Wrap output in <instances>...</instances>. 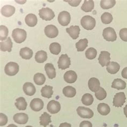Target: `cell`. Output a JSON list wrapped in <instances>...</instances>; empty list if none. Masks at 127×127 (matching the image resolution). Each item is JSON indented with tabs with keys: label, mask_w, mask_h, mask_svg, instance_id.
<instances>
[{
	"label": "cell",
	"mask_w": 127,
	"mask_h": 127,
	"mask_svg": "<svg viewBox=\"0 0 127 127\" xmlns=\"http://www.w3.org/2000/svg\"><path fill=\"white\" fill-rule=\"evenodd\" d=\"M26 36L27 33L24 30L17 28L13 30L12 37L17 43H21L23 42L26 40Z\"/></svg>",
	"instance_id": "1"
},
{
	"label": "cell",
	"mask_w": 127,
	"mask_h": 127,
	"mask_svg": "<svg viewBox=\"0 0 127 127\" xmlns=\"http://www.w3.org/2000/svg\"><path fill=\"white\" fill-rule=\"evenodd\" d=\"M81 24L82 27L87 30H92L95 26L96 22L95 19L92 17L86 15L82 18Z\"/></svg>",
	"instance_id": "2"
},
{
	"label": "cell",
	"mask_w": 127,
	"mask_h": 127,
	"mask_svg": "<svg viewBox=\"0 0 127 127\" xmlns=\"http://www.w3.org/2000/svg\"><path fill=\"white\" fill-rule=\"evenodd\" d=\"M39 15L42 19L46 21H51L55 17V14L51 9L42 8L39 10Z\"/></svg>",
	"instance_id": "3"
},
{
	"label": "cell",
	"mask_w": 127,
	"mask_h": 127,
	"mask_svg": "<svg viewBox=\"0 0 127 127\" xmlns=\"http://www.w3.org/2000/svg\"><path fill=\"white\" fill-rule=\"evenodd\" d=\"M19 67L17 63L10 62L6 64L4 68V71L6 75L10 76L16 75L19 71Z\"/></svg>",
	"instance_id": "4"
},
{
	"label": "cell",
	"mask_w": 127,
	"mask_h": 127,
	"mask_svg": "<svg viewBox=\"0 0 127 127\" xmlns=\"http://www.w3.org/2000/svg\"><path fill=\"white\" fill-rule=\"evenodd\" d=\"M102 36L104 39L107 41H114L117 39L115 31L111 27L106 28L103 30Z\"/></svg>",
	"instance_id": "5"
},
{
	"label": "cell",
	"mask_w": 127,
	"mask_h": 127,
	"mask_svg": "<svg viewBox=\"0 0 127 127\" xmlns=\"http://www.w3.org/2000/svg\"><path fill=\"white\" fill-rule=\"evenodd\" d=\"M70 64V59L67 54H62L60 56L58 61V67L59 69L65 70L69 68Z\"/></svg>",
	"instance_id": "6"
},
{
	"label": "cell",
	"mask_w": 127,
	"mask_h": 127,
	"mask_svg": "<svg viewBox=\"0 0 127 127\" xmlns=\"http://www.w3.org/2000/svg\"><path fill=\"white\" fill-rule=\"evenodd\" d=\"M77 112L80 117L84 119H91L94 115V113L91 109L82 106L78 107Z\"/></svg>",
	"instance_id": "7"
},
{
	"label": "cell",
	"mask_w": 127,
	"mask_h": 127,
	"mask_svg": "<svg viewBox=\"0 0 127 127\" xmlns=\"http://www.w3.org/2000/svg\"><path fill=\"white\" fill-rule=\"evenodd\" d=\"M58 19L60 24H61L63 26H66L70 22V14L66 11H61L59 14Z\"/></svg>",
	"instance_id": "8"
},
{
	"label": "cell",
	"mask_w": 127,
	"mask_h": 127,
	"mask_svg": "<svg viewBox=\"0 0 127 127\" xmlns=\"http://www.w3.org/2000/svg\"><path fill=\"white\" fill-rule=\"evenodd\" d=\"M126 97L125 93H117L113 98V106L116 107H121L125 103Z\"/></svg>",
	"instance_id": "9"
},
{
	"label": "cell",
	"mask_w": 127,
	"mask_h": 127,
	"mask_svg": "<svg viewBox=\"0 0 127 127\" xmlns=\"http://www.w3.org/2000/svg\"><path fill=\"white\" fill-rule=\"evenodd\" d=\"M44 31L46 35L49 38H56L59 34V30L58 28L53 25H48L46 26Z\"/></svg>",
	"instance_id": "10"
},
{
	"label": "cell",
	"mask_w": 127,
	"mask_h": 127,
	"mask_svg": "<svg viewBox=\"0 0 127 127\" xmlns=\"http://www.w3.org/2000/svg\"><path fill=\"white\" fill-rule=\"evenodd\" d=\"M110 55H111L110 53L107 51H102L100 53L98 58V61L102 67L107 66L109 63L110 60H111Z\"/></svg>",
	"instance_id": "11"
},
{
	"label": "cell",
	"mask_w": 127,
	"mask_h": 127,
	"mask_svg": "<svg viewBox=\"0 0 127 127\" xmlns=\"http://www.w3.org/2000/svg\"><path fill=\"white\" fill-rule=\"evenodd\" d=\"M47 109L50 113L56 114L59 113L61 109V105L59 102L52 100L48 102Z\"/></svg>",
	"instance_id": "12"
},
{
	"label": "cell",
	"mask_w": 127,
	"mask_h": 127,
	"mask_svg": "<svg viewBox=\"0 0 127 127\" xmlns=\"http://www.w3.org/2000/svg\"><path fill=\"white\" fill-rule=\"evenodd\" d=\"M30 106L33 111L39 112L43 108L44 103L41 99L39 98H34L30 102Z\"/></svg>",
	"instance_id": "13"
},
{
	"label": "cell",
	"mask_w": 127,
	"mask_h": 127,
	"mask_svg": "<svg viewBox=\"0 0 127 127\" xmlns=\"http://www.w3.org/2000/svg\"><path fill=\"white\" fill-rule=\"evenodd\" d=\"M14 121L19 125H24L28 122L29 116L25 113H17L14 116Z\"/></svg>",
	"instance_id": "14"
},
{
	"label": "cell",
	"mask_w": 127,
	"mask_h": 127,
	"mask_svg": "<svg viewBox=\"0 0 127 127\" xmlns=\"http://www.w3.org/2000/svg\"><path fill=\"white\" fill-rule=\"evenodd\" d=\"M66 31L72 38V39L75 40L79 37L81 29H80L79 26L71 25L70 28L66 29Z\"/></svg>",
	"instance_id": "15"
},
{
	"label": "cell",
	"mask_w": 127,
	"mask_h": 127,
	"mask_svg": "<svg viewBox=\"0 0 127 127\" xmlns=\"http://www.w3.org/2000/svg\"><path fill=\"white\" fill-rule=\"evenodd\" d=\"M100 83L99 79L95 77L90 78L88 82V86L89 89L92 92H97L100 88Z\"/></svg>",
	"instance_id": "16"
},
{
	"label": "cell",
	"mask_w": 127,
	"mask_h": 127,
	"mask_svg": "<svg viewBox=\"0 0 127 127\" xmlns=\"http://www.w3.org/2000/svg\"><path fill=\"white\" fill-rule=\"evenodd\" d=\"M77 79V75L75 71L72 70H69L66 71L64 75V81L69 84L74 83Z\"/></svg>",
	"instance_id": "17"
},
{
	"label": "cell",
	"mask_w": 127,
	"mask_h": 127,
	"mask_svg": "<svg viewBox=\"0 0 127 127\" xmlns=\"http://www.w3.org/2000/svg\"><path fill=\"white\" fill-rule=\"evenodd\" d=\"M23 91L25 94L29 96H32L35 94L36 89L34 85L30 82H26L23 85Z\"/></svg>",
	"instance_id": "18"
},
{
	"label": "cell",
	"mask_w": 127,
	"mask_h": 127,
	"mask_svg": "<svg viewBox=\"0 0 127 127\" xmlns=\"http://www.w3.org/2000/svg\"><path fill=\"white\" fill-rule=\"evenodd\" d=\"M15 10L16 9L14 6L5 5L3 6L1 9V14L6 17H9L15 14Z\"/></svg>",
	"instance_id": "19"
},
{
	"label": "cell",
	"mask_w": 127,
	"mask_h": 127,
	"mask_svg": "<svg viewBox=\"0 0 127 127\" xmlns=\"http://www.w3.org/2000/svg\"><path fill=\"white\" fill-rule=\"evenodd\" d=\"M25 21L26 24L30 27H34L38 22V19L35 15L29 14L25 17Z\"/></svg>",
	"instance_id": "20"
},
{
	"label": "cell",
	"mask_w": 127,
	"mask_h": 127,
	"mask_svg": "<svg viewBox=\"0 0 127 127\" xmlns=\"http://www.w3.org/2000/svg\"><path fill=\"white\" fill-rule=\"evenodd\" d=\"M0 47H1V51H8V52H11L12 47V42L10 37H8L7 40L5 41L1 42Z\"/></svg>",
	"instance_id": "21"
},
{
	"label": "cell",
	"mask_w": 127,
	"mask_h": 127,
	"mask_svg": "<svg viewBox=\"0 0 127 127\" xmlns=\"http://www.w3.org/2000/svg\"><path fill=\"white\" fill-rule=\"evenodd\" d=\"M45 70L49 79H53L56 77V71L54 65L52 63H47L45 65Z\"/></svg>",
	"instance_id": "22"
},
{
	"label": "cell",
	"mask_w": 127,
	"mask_h": 127,
	"mask_svg": "<svg viewBox=\"0 0 127 127\" xmlns=\"http://www.w3.org/2000/svg\"><path fill=\"white\" fill-rule=\"evenodd\" d=\"M33 51L29 47H24L20 50L19 54L22 58L25 60H30L33 56Z\"/></svg>",
	"instance_id": "23"
},
{
	"label": "cell",
	"mask_w": 127,
	"mask_h": 127,
	"mask_svg": "<svg viewBox=\"0 0 127 127\" xmlns=\"http://www.w3.org/2000/svg\"><path fill=\"white\" fill-rule=\"evenodd\" d=\"M120 69V65L116 62H110L107 65L106 69L111 74H115L118 72Z\"/></svg>",
	"instance_id": "24"
},
{
	"label": "cell",
	"mask_w": 127,
	"mask_h": 127,
	"mask_svg": "<svg viewBox=\"0 0 127 127\" xmlns=\"http://www.w3.org/2000/svg\"><path fill=\"white\" fill-rule=\"evenodd\" d=\"M40 125L44 127H46L50 123H51V115L47 113L44 112L40 117Z\"/></svg>",
	"instance_id": "25"
},
{
	"label": "cell",
	"mask_w": 127,
	"mask_h": 127,
	"mask_svg": "<svg viewBox=\"0 0 127 127\" xmlns=\"http://www.w3.org/2000/svg\"><path fill=\"white\" fill-rule=\"evenodd\" d=\"M41 95L44 98H51L53 94V87L49 85H45L41 90Z\"/></svg>",
	"instance_id": "26"
},
{
	"label": "cell",
	"mask_w": 127,
	"mask_h": 127,
	"mask_svg": "<svg viewBox=\"0 0 127 127\" xmlns=\"http://www.w3.org/2000/svg\"><path fill=\"white\" fill-rule=\"evenodd\" d=\"M98 112L102 115H107L111 112V108H110L108 105L105 103H100L98 105L97 107Z\"/></svg>",
	"instance_id": "27"
},
{
	"label": "cell",
	"mask_w": 127,
	"mask_h": 127,
	"mask_svg": "<svg viewBox=\"0 0 127 127\" xmlns=\"http://www.w3.org/2000/svg\"><path fill=\"white\" fill-rule=\"evenodd\" d=\"M16 102L15 106L20 111H25L27 108L28 103L24 97H19L16 100Z\"/></svg>",
	"instance_id": "28"
},
{
	"label": "cell",
	"mask_w": 127,
	"mask_h": 127,
	"mask_svg": "<svg viewBox=\"0 0 127 127\" xmlns=\"http://www.w3.org/2000/svg\"><path fill=\"white\" fill-rule=\"evenodd\" d=\"M112 88L117 90H124L126 88V83L120 78H116L114 80Z\"/></svg>",
	"instance_id": "29"
},
{
	"label": "cell",
	"mask_w": 127,
	"mask_h": 127,
	"mask_svg": "<svg viewBox=\"0 0 127 127\" xmlns=\"http://www.w3.org/2000/svg\"><path fill=\"white\" fill-rule=\"evenodd\" d=\"M63 93L68 98H73L76 95V90L71 86H67L63 89Z\"/></svg>",
	"instance_id": "30"
},
{
	"label": "cell",
	"mask_w": 127,
	"mask_h": 127,
	"mask_svg": "<svg viewBox=\"0 0 127 127\" xmlns=\"http://www.w3.org/2000/svg\"><path fill=\"white\" fill-rule=\"evenodd\" d=\"M47 59V53L43 51H40L36 53L35 56V61L37 63H42Z\"/></svg>",
	"instance_id": "31"
},
{
	"label": "cell",
	"mask_w": 127,
	"mask_h": 127,
	"mask_svg": "<svg viewBox=\"0 0 127 127\" xmlns=\"http://www.w3.org/2000/svg\"><path fill=\"white\" fill-rule=\"evenodd\" d=\"M94 2L92 1V0H89V1L85 0L81 6V9L83 11L86 12H89L92 11L93 8H94Z\"/></svg>",
	"instance_id": "32"
},
{
	"label": "cell",
	"mask_w": 127,
	"mask_h": 127,
	"mask_svg": "<svg viewBox=\"0 0 127 127\" xmlns=\"http://www.w3.org/2000/svg\"><path fill=\"white\" fill-rule=\"evenodd\" d=\"M88 40L87 39H81L76 43V47L78 52H83L88 47Z\"/></svg>",
	"instance_id": "33"
},
{
	"label": "cell",
	"mask_w": 127,
	"mask_h": 127,
	"mask_svg": "<svg viewBox=\"0 0 127 127\" xmlns=\"http://www.w3.org/2000/svg\"><path fill=\"white\" fill-rule=\"evenodd\" d=\"M33 80L36 85H42L46 81V77L43 73H37L34 75Z\"/></svg>",
	"instance_id": "34"
},
{
	"label": "cell",
	"mask_w": 127,
	"mask_h": 127,
	"mask_svg": "<svg viewBox=\"0 0 127 127\" xmlns=\"http://www.w3.org/2000/svg\"><path fill=\"white\" fill-rule=\"evenodd\" d=\"M116 4L115 0H102L100 2V6L103 9H109L113 8Z\"/></svg>",
	"instance_id": "35"
},
{
	"label": "cell",
	"mask_w": 127,
	"mask_h": 127,
	"mask_svg": "<svg viewBox=\"0 0 127 127\" xmlns=\"http://www.w3.org/2000/svg\"><path fill=\"white\" fill-rule=\"evenodd\" d=\"M93 101H94V99H93V96L90 93L84 94L82 98V103L85 106L91 105L93 102Z\"/></svg>",
	"instance_id": "36"
},
{
	"label": "cell",
	"mask_w": 127,
	"mask_h": 127,
	"mask_svg": "<svg viewBox=\"0 0 127 127\" xmlns=\"http://www.w3.org/2000/svg\"><path fill=\"white\" fill-rule=\"evenodd\" d=\"M49 51L53 54L59 55L61 51V45L58 42H53L49 46Z\"/></svg>",
	"instance_id": "37"
},
{
	"label": "cell",
	"mask_w": 127,
	"mask_h": 127,
	"mask_svg": "<svg viewBox=\"0 0 127 127\" xmlns=\"http://www.w3.org/2000/svg\"><path fill=\"white\" fill-rule=\"evenodd\" d=\"M96 55H97V51L94 48H89L85 52L86 58L89 60H93L95 59Z\"/></svg>",
	"instance_id": "38"
},
{
	"label": "cell",
	"mask_w": 127,
	"mask_h": 127,
	"mask_svg": "<svg viewBox=\"0 0 127 127\" xmlns=\"http://www.w3.org/2000/svg\"><path fill=\"white\" fill-rule=\"evenodd\" d=\"M113 19V16L109 12H105L101 16V20L102 23L105 24H109Z\"/></svg>",
	"instance_id": "39"
},
{
	"label": "cell",
	"mask_w": 127,
	"mask_h": 127,
	"mask_svg": "<svg viewBox=\"0 0 127 127\" xmlns=\"http://www.w3.org/2000/svg\"><path fill=\"white\" fill-rule=\"evenodd\" d=\"M95 96L98 100H102L106 98L107 96V93L104 89L100 87L98 91L95 92Z\"/></svg>",
	"instance_id": "40"
},
{
	"label": "cell",
	"mask_w": 127,
	"mask_h": 127,
	"mask_svg": "<svg viewBox=\"0 0 127 127\" xmlns=\"http://www.w3.org/2000/svg\"><path fill=\"white\" fill-rule=\"evenodd\" d=\"M8 35V29L4 25L0 26V39L1 41H3L7 38Z\"/></svg>",
	"instance_id": "41"
},
{
	"label": "cell",
	"mask_w": 127,
	"mask_h": 127,
	"mask_svg": "<svg viewBox=\"0 0 127 127\" xmlns=\"http://www.w3.org/2000/svg\"><path fill=\"white\" fill-rule=\"evenodd\" d=\"M120 37L122 40L125 42H127V29L124 28L122 29L120 31L119 33Z\"/></svg>",
	"instance_id": "42"
},
{
	"label": "cell",
	"mask_w": 127,
	"mask_h": 127,
	"mask_svg": "<svg viewBox=\"0 0 127 127\" xmlns=\"http://www.w3.org/2000/svg\"><path fill=\"white\" fill-rule=\"evenodd\" d=\"M8 122V117L4 114L0 113V126H5Z\"/></svg>",
	"instance_id": "43"
},
{
	"label": "cell",
	"mask_w": 127,
	"mask_h": 127,
	"mask_svg": "<svg viewBox=\"0 0 127 127\" xmlns=\"http://www.w3.org/2000/svg\"><path fill=\"white\" fill-rule=\"evenodd\" d=\"M65 2H68L69 4L71 5L72 6H77L81 2V0H71V1H69V0H67V1H65Z\"/></svg>",
	"instance_id": "44"
},
{
	"label": "cell",
	"mask_w": 127,
	"mask_h": 127,
	"mask_svg": "<svg viewBox=\"0 0 127 127\" xmlns=\"http://www.w3.org/2000/svg\"><path fill=\"white\" fill-rule=\"evenodd\" d=\"M79 127H92V124L90 121H84L80 123Z\"/></svg>",
	"instance_id": "45"
},
{
	"label": "cell",
	"mask_w": 127,
	"mask_h": 127,
	"mask_svg": "<svg viewBox=\"0 0 127 127\" xmlns=\"http://www.w3.org/2000/svg\"><path fill=\"white\" fill-rule=\"evenodd\" d=\"M121 75H122V76L123 78L127 79V67L125 68L122 70V72H121Z\"/></svg>",
	"instance_id": "46"
},
{
	"label": "cell",
	"mask_w": 127,
	"mask_h": 127,
	"mask_svg": "<svg viewBox=\"0 0 127 127\" xmlns=\"http://www.w3.org/2000/svg\"><path fill=\"white\" fill-rule=\"evenodd\" d=\"M59 127H71V125L70 124H69V123L64 122L61 123Z\"/></svg>",
	"instance_id": "47"
},
{
	"label": "cell",
	"mask_w": 127,
	"mask_h": 127,
	"mask_svg": "<svg viewBox=\"0 0 127 127\" xmlns=\"http://www.w3.org/2000/svg\"><path fill=\"white\" fill-rule=\"evenodd\" d=\"M123 111H124V114L126 115V116L127 118V104L125 107L124 108H123Z\"/></svg>",
	"instance_id": "48"
},
{
	"label": "cell",
	"mask_w": 127,
	"mask_h": 127,
	"mask_svg": "<svg viewBox=\"0 0 127 127\" xmlns=\"http://www.w3.org/2000/svg\"><path fill=\"white\" fill-rule=\"evenodd\" d=\"M7 127H18L14 124H11V125H9Z\"/></svg>",
	"instance_id": "49"
},
{
	"label": "cell",
	"mask_w": 127,
	"mask_h": 127,
	"mask_svg": "<svg viewBox=\"0 0 127 127\" xmlns=\"http://www.w3.org/2000/svg\"><path fill=\"white\" fill-rule=\"evenodd\" d=\"M33 127L30 126H26V127Z\"/></svg>",
	"instance_id": "50"
}]
</instances>
